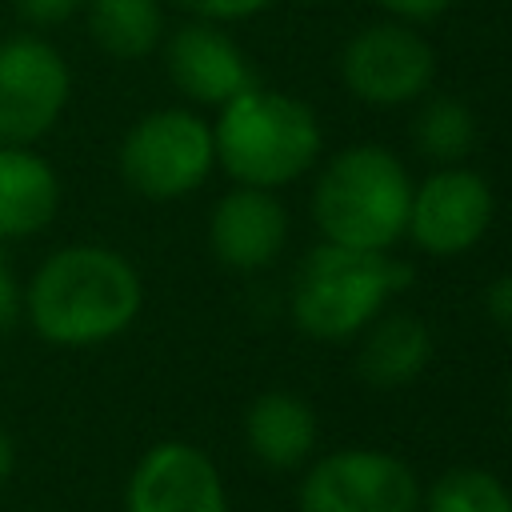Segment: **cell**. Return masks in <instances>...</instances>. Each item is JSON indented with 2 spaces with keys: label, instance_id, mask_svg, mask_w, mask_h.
<instances>
[{
  "label": "cell",
  "instance_id": "6da1fadb",
  "mask_svg": "<svg viewBox=\"0 0 512 512\" xmlns=\"http://www.w3.org/2000/svg\"><path fill=\"white\" fill-rule=\"evenodd\" d=\"M144 308L136 264L108 244H64L20 284V320L52 348H96L124 336Z\"/></svg>",
  "mask_w": 512,
  "mask_h": 512
},
{
  "label": "cell",
  "instance_id": "7a4b0ae2",
  "mask_svg": "<svg viewBox=\"0 0 512 512\" xmlns=\"http://www.w3.org/2000/svg\"><path fill=\"white\" fill-rule=\"evenodd\" d=\"M216 164L248 188H280L304 176L320 156V120L316 112L260 84H248L240 96L220 104L212 124Z\"/></svg>",
  "mask_w": 512,
  "mask_h": 512
},
{
  "label": "cell",
  "instance_id": "3957f363",
  "mask_svg": "<svg viewBox=\"0 0 512 512\" xmlns=\"http://www.w3.org/2000/svg\"><path fill=\"white\" fill-rule=\"evenodd\" d=\"M412 180L408 168L376 144L332 156L312 188V216L328 244L384 252L408 232Z\"/></svg>",
  "mask_w": 512,
  "mask_h": 512
},
{
  "label": "cell",
  "instance_id": "277c9868",
  "mask_svg": "<svg viewBox=\"0 0 512 512\" xmlns=\"http://www.w3.org/2000/svg\"><path fill=\"white\" fill-rule=\"evenodd\" d=\"M412 280V268L384 256L360 252L344 244H320L308 252L296 288H292V320L312 340H348L368 328L384 300Z\"/></svg>",
  "mask_w": 512,
  "mask_h": 512
},
{
  "label": "cell",
  "instance_id": "5b68a950",
  "mask_svg": "<svg viewBox=\"0 0 512 512\" xmlns=\"http://www.w3.org/2000/svg\"><path fill=\"white\" fill-rule=\"evenodd\" d=\"M216 164L212 124L192 108L144 112L120 140V180L144 200H180L196 192Z\"/></svg>",
  "mask_w": 512,
  "mask_h": 512
},
{
  "label": "cell",
  "instance_id": "8992f818",
  "mask_svg": "<svg viewBox=\"0 0 512 512\" xmlns=\"http://www.w3.org/2000/svg\"><path fill=\"white\" fill-rule=\"evenodd\" d=\"M72 100V68L56 44L36 32L0 40V144L44 140Z\"/></svg>",
  "mask_w": 512,
  "mask_h": 512
},
{
  "label": "cell",
  "instance_id": "52a82bcc",
  "mask_svg": "<svg viewBox=\"0 0 512 512\" xmlns=\"http://www.w3.org/2000/svg\"><path fill=\"white\" fill-rule=\"evenodd\" d=\"M416 472L384 448H340L320 456L296 492L300 512H420Z\"/></svg>",
  "mask_w": 512,
  "mask_h": 512
},
{
  "label": "cell",
  "instance_id": "ba28073f",
  "mask_svg": "<svg viewBox=\"0 0 512 512\" xmlns=\"http://www.w3.org/2000/svg\"><path fill=\"white\" fill-rule=\"evenodd\" d=\"M340 76L348 92L376 108H396L428 92L436 56L428 40L408 24H368L340 52Z\"/></svg>",
  "mask_w": 512,
  "mask_h": 512
},
{
  "label": "cell",
  "instance_id": "9c48e42d",
  "mask_svg": "<svg viewBox=\"0 0 512 512\" xmlns=\"http://www.w3.org/2000/svg\"><path fill=\"white\" fill-rule=\"evenodd\" d=\"M496 212L492 188L472 168H436L420 188H412L408 236L428 256H460L488 232Z\"/></svg>",
  "mask_w": 512,
  "mask_h": 512
},
{
  "label": "cell",
  "instance_id": "30bf717a",
  "mask_svg": "<svg viewBox=\"0 0 512 512\" xmlns=\"http://www.w3.org/2000/svg\"><path fill=\"white\" fill-rule=\"evenodd\" d=\"M124 512H228L224 476L204 448L160 440L132 464Z\"/></svg>",
  "mask_w": 512,
  "mask_h": 512
},
{
  "label": "cell",
  "instance_id": "8fae6325",
  "mask_svg": "<svg viewBox=\"0 0 512 512\" xmlns=\"http://www.w3.org/2000/svg\"><path fill=\"white\" fill-rule=\"evenodd\" d=\"M284 244H288V212L268 188L236 184L212 204L208 248L224 268L260 272L276 264Z\"/></svg>",
  "mask_w": 512,
  "mask_h": 512
},
{
  "label": "cell",
  "instance_id": "7c38bea8",
  "mask_svg": "<svg viewBox=\"0 0 512 512\" xmlns=\"http://www.w3.org/2000/svg\"><path fill=\"white\" fill-rule=\"evenodd\" d=\"M164 68L176 92L212 108L228 104L248 84H256L240 44L220 24L208 20H188L164 40Z\"/></svg>",
  "mask_w": 512,
  "mask_h": 512
},
{
  "label": "cell",
  "instance_id": "4fadbf2b",
  "mask_svg": "<svg viewBox=\"0 0 512 512\" xmlns=\"http://www.w3.org/2000/svg\"><path fill=\"white\" fill-rule=\"evenodd\" d=\"M60 212V176L32 144H0V240H32Z\"/></svg>",
  "mask_w": 512,
  "mask_h": 512
},
{
  "label": "cell",
  "instance_id": "5bb4252c",
  "mask_svg": "<svg viewBox=\"0 0 512 512\" xmlns=\"http://www.w3.org/2000/svg\"><path fill=\"white\" fill-rule=\"evenodd\" d=\"M316 436V412L296 392H260L244 412V444L272 472H292L308 464L316 452Z\"/></svg>",
  "mask_w": 512,
  "mask_h": 512
},
{
  "label": "cell",
  "instance_id": "9a60e30c",
  "mask_svg": "<svg viewBox=\"0 0 512 512\" xmlns=\"http://www.w3.org/2000/svg\"><path fill=\"white\" fill-rule=\"evenodd\" d=\"M428 360H432L428 324L408 312H388L368 324L356 368L372 388H404L428 368Z\"/></svg>",
  "mask_w": 512,
  "mask_h": 512
},
{
  "label": "cell",
  "instance_id": "2e32d148",
  "mask_svg": "<svg viewBox=\"0 0 512 512\" xmlns=\"http://www.w3.org/2000/svg\"><path fill=\"white\" fill-rule=\"evenodd\" d=\"M84 28L104 56L144 60L164 44V4L160 0H88Z\"/></svg>",
  "mask_w": 512,
  "mask_h": 512
},
{
  "label": "cell",
  "instance_id": "e0dca14e",
  "mask_svg": "<svg viewBox=\"0 0 512 512\" xmlns=\"http://www.w3.org/2000/svg\"><path fill=\"white\" fill-rule=\"evenodd\" d=\"M412 144L436 160V164H456L476 148V116L468 112V104L452 100V96H436L428 100L416 120H412Z\"/></svg>",
  "mask_w": 512,
  "mask_h": 512
},
{
  "label": "cell",
  "instance_id": "ac0fdd59",
  "mask_svg": "<svg viewBox=\"0 0 512 512\" xmlns=\"http://www.w3.org/2000/svg\"><path fill=\"white\" fill-rule=\"evenodd\" d=\"M420 512H512V492L484 468H452L424 492Z\"/></svg>",
  "mask_w": 512,
  "mask_h": 512
},
{
  "label": "cell",
  "instance_id": "d6986e66",
  "mask_svg": "<svg viewBox=\"0 0 512 512\" xmlns=\"http://www.w3.org/2000/svg\"><path fill=\"white\" fill-rule=\"evenodd\" d=\"M176 8H184L192 20H208V24H228V20H248L256 12H264L272 0H172Z\"/></svg>",
  "mask_w": 512,
  "mask_h": 512
},
{
  "label": "cell",
  "instance_id": "ffe728a7",
  "mask_svg": "<svg viewBox=\"0 0 512 512\" xmlns=\"http://www.w3.org/2000/svg\"><path fill=\"white\" fill-rule=\"evenodd\" d=\"M88 0H12L16 16L28 24V28H60L68 24L72 16L84 12Z\"/></svg>",
  "mask_w": 512,
  "mask_h": 512
},
{
  "label": "cell",
  "instance_id": "44dd1931",
  "mask_svg": "<svg viewBox=\"0 0 512 512\" xmlns=\"http://www.w3.org/2000/svg\"><path fill=\"white\" fill-rule=\"evenodd\" d=\"M484 308H488L492 324H496L500 332H508V336H512V272H508V276H496V280L488 284Z\"/></svg>",
  "mask_w": 512,
  "mask_h": 512
},
{
  "label": "cell",
  "instance_id": "7402d4cb",
  "mask_svg": "<svg viewBox=\"0 0 512 512\" xmlns=\"http://www.w3.org/2000/svg\"><path fill=\"white\" fill-rule=\"evenodd\" d=\"M384 12L400 16V20H436L444 8H452V0H376Z\"/></svg>",
  "mask_w": 512,
  "mask_h": 512
},
{
  "label": "cell",
  "instance_id": "603a6c76",
  "mask_svg": "<svg viewBox=\"0 0 512 512\" xmlns=\"http://www.w3.org/2000/svg\"><path fill=\"white\" fill-rule=\"evenodd\" d=\"M16 320H20V284L8 260H0V332H8Z\"/></svg>",
  "mask_w": 512,
  "mask_h": 512
},
{
  "label": "cell",
  "instance_id": "cb8c5ba5",
  "mask_svg": "<svg viewBox=\"0 0 512 512\" xmlns=\"http://www.w3.org/2000/svg\"><path fill=\"white\" fill-rule=\"evenodd\" d=\"M12 472H16V440H12V436H8V428L0 424V492L8 488Z\"/></svg>",
  "mask_w": 512,
  "mask_h": 512
},
{
  "label": "cell",
  "instance_id": "d4e9b609",
  "mask_svg": "<svg viewBox=\"0 0 512 512\" xmlns=\"http://www.w3.org/2000/svg\"><path fill=\"white\" fill-rule=\"evenodd\" d=\"M508 420H512V384H508Z\"/></svg>",
  "mask_w": 512,
  "mask_h": 512
},
{
  "label": "cell",
  "instance_id": "484cf974",
  "mask_svg": "<svg viewBox=\"0 0 512 512\" xmlns=\"http://www.w3.org/2000/svg\"><path fill=\"white\" fill-rule=\"evenodd\" d=\"M0 260H4V240H0Z\"/></svg>",
  "mask_w": 512,
  "mask_h": 512
}]
</instances>
